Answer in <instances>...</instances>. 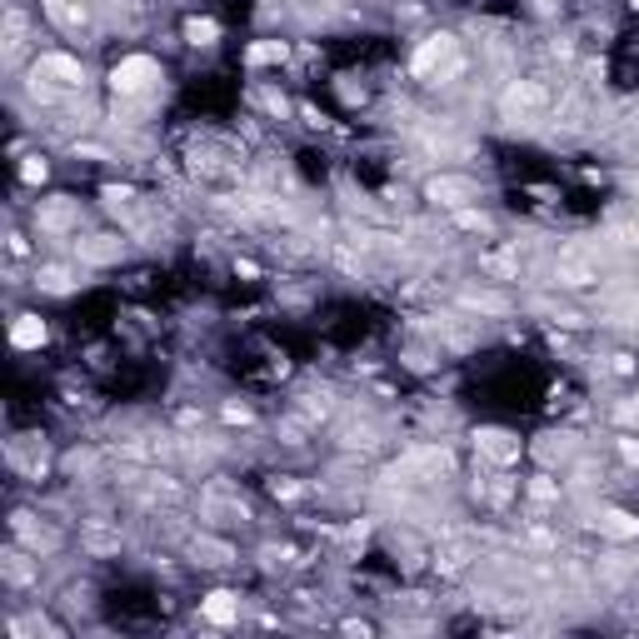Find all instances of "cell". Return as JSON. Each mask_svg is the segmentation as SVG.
<instances>
[{
	"instance_id": "cell-1",
	"label": "cell",
	"mask_w": 639,
	"mask_h": 639,
	"mask_svg": "<svg viewBox=\"0 0 639 639\" xmlns=\"http://www.w3.org/2000/svg\"><path fill=\"white\" fill-rule=\"evenodd\" d=\"M410 70L414 76H424V80H455L465 70V50H460V40L455 36H430V40H420V50H414V60H410Z\"/></svg>"
},
{
	"instance_id": "cell-2",
	"label": "cell",
	"mask_w": 639,
	"mask_h": 639,
	"mask_svg": "<svg viewBox=\"0 0 639 639\" xmlns=\"http://www.w3.org/2000/svg\"><path fill=\"white\" fill-rule=\"evenodd\" d=\"M555 280L570 285V290H584V285H600V255L590 245H564L555 260Z\"/></svg>"
},
{
	"instance_id": "cell-3",
	"label": "cell",
	"mask_w": 639,
	"mask_h": 639,
	"mask_svg": "<svg viewBox=\"0 0 639 639\" xmlns=\"http://www.w3.org/2000/svg\"><path fill=\"white\" fill-rule=\"evenodd\" d=\"M56 85H70V90L85 85V70H80L76 56H56V50H50V56L36 60V80H30V90L50 100V95H56Z\"/></svg>"
},
{
	"instance_id": "cell-4",
	"label": "cell",
	"mask_w": 639,
	"mask_h": 639,
	"mask_svg": "<svg viewBox=\"0 0 639 639\" xmlns=\"http://www.w3.org/2000/svg\"><path fill=\"white\" fill-rule=\"evenodd\" d=\"M499 110L509 115V120H529V115H545L550 110V90L535 80H515L505 95H499Z\"/></svg>"
},
{
	"instance_id": "cell-5",
	"label": "cell",
	"mask_w": 639,
	"mask_h": 639,
	"mask_svg": "<svg viewBox=\"0 0 639 639\" xmlns=\"http://www.w3.org/2000/svg\"><path fill=\"white\" fill-rule=\"evenodd\" d=\"M424 195L435 200V205H445V210H465L470 200H479V185L470 175H455V170H440V175L424 185Z\"/></svg>"
},
{
	"instance_id": "cell-6",
	"label": "cell",
	"mask_w": 639,
	"mask_h": 639,
	"mask_svg": "<svg viewBox=\"0 0 639 639\" xmlns=\"http://www.w3.org/2000/svg\"><path fill=\"white\" fill-rule=\"evenodd\" d=\"M151 80H160V66L151 56H125L120 66L110 70L115 95H141V90H151Z\"/></svg>"
},
{
	"instance_id": "cell-7",
	"label": "cell",
	"mask_w": 639,
	"mask_h": 639,
	"mask_svg": "<svg viewBox=\"0 0 639 639\" xmlns=\"http://www.w3.org/2000/svg\"><path fill=\"white\" fill-rule=\"evenodd\" d=\"M475 450L485 455L489 465H515L519 460V440L509 430H499V424H485V430L475 435Z\"/></svg>"
},
{
	"instance_id": "cell-8",
	"label": "cell",
	"mask_w": 639,
	"mask_h": 639,
	"mask_svg": "<svg viewBox=\"0 0 639 639\" xmlns=\"http://www.w3.org/2000/svg\"><path fill=\"white\" fill-rule=\"evenodd\" d=\"M400 475H424V479H440V475H450V450L430 445V450H414V455H404V460L395 465V475H390V479H400Z\"/></svg>"
},
{
	"instance_id": "cell-9",
	"label": "cell",
	"mask_w": 639,
	"mask_h": 639,
	"mask_svg": "<svg viewBox=\"0 0 639 639\" xmlns=\"http://www.w3.org/2000/svg\"><path fill=\"white\" fill-rule=\"evenodd\" d=\"M36 220H40V230H46V236H66V230H76V200H70V195L40 200Z\"/></svg>"
},
{
	"instance_id": "cell-10",
	"label": "cell",
	"mask_w": 639,
	"mask_h": 639,
	"mask_svg": "<svg viewBox=\"0 0 639 639\" xmlns=\"http://www.w3.org/2000/svg\"><path fill=\"white\" fill-rule=\"evenodd\" d=\"M205 515L210 519H240L245 525V519H250V505H245L230 485H205Z\"/></svg>"
},
{
	"instance_id": "cell-11",
	"label": "cell",
	"mask_w": 639,
	"mask_h": 639,
	"mask_svg": "<svg viewBox=\"0 0 639 639\" xmlns=\"http://www.w3.org/2000/svg\"><path fill=\"white\" fill-rule=\"evenodd\" d=\"M76 250H80L85 265H110V260H120V255H125V240H115V236H85V240H76Z\"/></svg>"
},
{
	"instance_id": "cell-12",
	"label": "cell",
	"mask_w": 639,
	"mask_h": 639,
	"mask_svg": "<svg viewBox=\"0 0 639 639\" xmlns=\"http://www.w3.org/2000/svg\"><path fill=\"white\" fill-rule=\"evenodd\" d=\"M200 614H205L210 624H236L240 620V600L230 590H215V594H205V600H200Z\"/></svg>"
},
{
	"instance_id": "cell-13",
	"label": "cell",
	"mask_w": 639,
	"mask_h": 639,
	"mask_svg": "<svg viewBox=\"0 0 639 639\" xmlns=\"http://www.w3.org/2000/svg\"><path fill=\"white\" fill-rule=\"evenodd\" d=\"M594 529L610 535V539H634L639 535V519L624 515V509H600V515H594Z\"/></svg>"
},
{
	"instance_id": "cell-14",
	"label": "cell",
	"mask_w": 639,
	"mask_h": 639,
	"mask_svg": "<svg viewBox=\"0 0 639 639\" xmlns=\"http://www.w3.org/2000/svg\"><path fill=\"white\" fill-rule=\"evenodd\" d=\"M10 345H16V350L46 345V320H40V315H16V325H10Z\"/></svg>"
},
{
	"instance_id": "cell-15",
	"label": "cell",
	"mask_w": 639,
	"mask_h": 639,
	"mask_svg": "<svg viewBox=\"0 0 639 639\" xmlns=\"http://www.w3.org/2000/svg\"><path fill=\"white\" fill-rule=\"evenodd\" d=\"M16 535L26 539L30 550H56V535H50V529H40V525H36V515H26V509L16 515Z\"/></svg>"
},
{
	"instance_id": "cell-16",
	"label": "cell",
	"mask_w": 639,
	"mask_h": 639,
	"mask_svg": "<svg viewBox=\"0 0 639 639\" xmlns=\"http://www.w3.org/2000/svg\"><path fill=\"white\" fill-rule=\"evenodd\" d=\"M460 305L465 310H479V315H509V300L505 295H489V290H465Z\"/></svg>"
},
{
	"instance_id": "cell-17",
	"label": "cell",
	"mask_w": 639,
	"mask_h": 639,
	"mask_svg": "<svg viewBox=\"0 0 639 639\" xmlns=\"http://www.w3.org/2000/svg\"><path fill=\"white\" fill-rule=\"evenodd\" d=\"M290 56V46L285 40H255L250 50H245V66H275V60Z\"/></svg>"
},
{
	"instance_id": "cell-18",
	"label": "cell",
	"mask_w": 639,
	"mask_h": 639,
	"mask_svg": "<svg viewBox=\"0 0 639 639\" xmlns=\"http://www.w3.org/2000/svg\"><path fill=\"white\" fill-rule=\"evenodd\" d=\"M190 550H195V560H200V564H210V570H215V564H230V560H236V550L220 545V539H210V535H200Z\"/></svg>"
},
{
	"instance_id": "cell-19",
	"label": "cell",
	"mask_w": 639,
	"mask_h": 639,
	"mask_svg": "<svg viewBox=\"0 0 639 639\" xmlns=\"http://www.w3.org/2000/svg\"><path fill=\"white\" fill-rule=\"evenodd\" d=\"M36 285H40V290H50V295H66L76 280H70V270H66V265H46V270L36 275Z\"/></svg>"
},
{
	"instance_id": "cell-20",
	"label": "cell",
	"mask_w": 639,
	"mask_h": 639,
	"mask_svg": "<svg viewBox=\"0 0 639 639\" xmlns=\"http://www.w3.org/2000/svg\"><path fill=\"white\" fill-rule=\"evenodd\" d=\"M465 560H470V555H465V545H460V539H445V545H440V550H435V564H440V570H445V574H455V570H465Z\"/></svg>"
},
{
	"instance_id": "cell-21",
	"label": "cell",
	"mask_w": 639,
	"mask_h": 639,
	"mask_svg": "<svg viewBox=\"0 0 639 639\" xmlns=\"http://www.w3.org/2000/svg\"><path fill=\"white\" fill-rule=\"evenodd\" d=\"M30 580H36V564L20 555V550H10L5 555V584H30Z\"/></svg>"
},
{
	"instance_id": "cell-22",
	"label": "cell",
	"mask_w": 639,
	"mask_h": 639,
	"mask_svg": "<svg viewBox=\"0 0 639 639\" xmlns=\"http://www.w3.org/2000/svg\"><path fill=\"white\" fill-rule=\"evenodd\" d=\"M185 40H190V46H215V40H220V26H215V20H185Z\"/></svg>"
},
{
	"instance_id": "cell-23",
	"label": "cell",
	"mask_w": 639,
	"mask_h": 639,
	"mask_svg": "<svg viewBox=\"0 0 639 639\" xmlns=\"http://www.w3.org/2000/svg\"><path fill=\"white\" fill-rule=\"evenodd\" d=\"M20 46H26V16H20V10H10V16H5V56L16 60Z\"/></svg>"
},
{
	"instance_id": "cell-24",
	"label": "cell",
	"mask_w": 639,
	"mask_h": 639,
	"mask_svg": "<svg viewBox=\"0 0 639 639\" xmlns=\"http://www.w3.org/2000/svg\"><path fill=\"white\" fill-rule=\"evenodd\" d=\"M345 445H350V450H370V445H375V430H370V424H350Z\"/></svg>"
},
{
	"instance_id": "cell-25",
	"label": "cell",
	"mask_w": 639,
	"mask_h": 639,
	"mask_svg": "<svg viewBox=\"0 0 639 639\" xmlns=\"http://www.w3.org/2000/svg\"><path fill=\"white\" fill-rule=\"evenodd\" d=\"M479 265H485V270H495V275H515V270H519L515 255H485Z\"/></svg>"
},
{
	"instance_id": "cell-26",
	"label": "cell",
	"mask_w": 639,
	"mask_h": 639,
	"mask_svg": "<svg viewBox=\"0 0 639 639\" xmlns=\"http://www.w3.org/2000/svg\"><path fill=\"white\" fill-rule=\"evenodd\" d=\"M529 499H539V505H550V499H560V489L550 485L545 475H539V479H529Z\"/></svg>"
},
{
	"instance_id": "cell-27",
	"label": "cell",
	"mask_w": 639,
	"mask_h": 639,
	"mask_svg": "<svg viewBox=\"0 0 639 639\" xmlns=\"http://www.w3.org/2000/svg\"><path fill=\"white\" fill-rule=\"evenodd\" d=\"M20 180H26V185L46 180V160H40V155H26V165H20Z\"/></svg>"
},
{
	"instance_id": "cell-28",
	"label": "cell",
	"mask_w": 639,
	"mask_h": 639,
	"mask_svg": "<svg viewBox=\"0 0 639 639\" xmlns=\"http://www.w3.org/2000/svg\"><path fill=\"white\" fill-rule=\"evenodd\" d=\"M305 414H330V395H325V390H320V395H315V390L305 395Z\"/></svg>"
},
{
	"instance_id": "cell-29",
	"label": "cell",
	"mask_w": 639,
	"mask_h": 639,
	"mask_svg": "<svg viewBox=\"0 0 639 639\" xmlns=\"http://www.w3.org/2000/svg\"><path fill=\"white\" fill-rule=\"evenodd\" d=\"M614 420H620V424H639V404H634V400H624L620 410H614Z\"/></svg>"
},
{
	"instance_id": "cell-30",
	"label": "cell",
	"mask_w": 639,
	"mask_h": 639,
	"mask_svg": "<svg viewBox=\"0 0 639 639\" xmlns=\"http://www.w3.org/2000/svg\"><path fill=\"white\" fill-rule=\"evenodd\" d=\"M275 499H300V485H290V479H275Z\"/></svg>"
},
{
	"instance_id": "cell-31",
	"label": "cell",
	"mask_w": 639,
	"mask_h": 639,
	"mask_svg": "<svg viewBox=\"0 0 639 639\" xmlns=\"http://www.w3.org/2000/svg\"><path fill=\"white\" fill-rule=\"evenodd\" d=\"M460 225H465V230H489V220L475 215V210H460Z\"/></svg>"
},
{
	"instance_id": "cell-32",
	"label": "cell",
	"mask_w": 639,
	"mask_h": 639,
	"mask_svg": "<svg viewBox=\"0 0 639 639\" xmlns=\"http://www.w3.org/2000/svg\"><path fill=\"white\" fill-rule=\"evenodd\" d=\"M90 550H120V539H115V535H100V529H95V535H90Z\"/></svg>"
},
{
	"instance_id": "cell-33",
	"label": "cell",
	"mask_w": 639,
	"mask_h": 639,
	"mask_svg": "<svg viewBox=\"0 0 639 639\" xmlns=\"http://www.w3.org/2000/svg\"><path fill=\"white\" fill-rule=\"evenodd\" d=\"M225 420L230 424H250V410H245V404H225Z\"/></svg>"
},
{
	"instance_id": "cell-34",
	"label": "cell",
	"mask_w": 639,
	"mask_h": 639,
	"mask_svg": "<svg viewBox=\"0 0 639 639\" xmlns=\"http://www.w3.org/2000/svg\"><path fill=\"white\" fill-rule=\"evenodd\" d=\"M620 450H624V460L639 465V440H620Z\"/></svg>"
}]
</instances>
